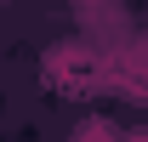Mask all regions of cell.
Here are the masks:
<instances>
[{
	"label": "cell",
	"instance_id": "cell-1",
	"mask_svg": "<svg viewBox=\"0 0 148 142\" xmlns=\"http://www.w3.org/2000/svg\"><path fill=\"white\" fill-rule=\"evenodd\" d=\"M131 142H148V131H131Z\"/></svg>",
	"mask_w": 148,
	"mask_h": 142
}]
</instances>
